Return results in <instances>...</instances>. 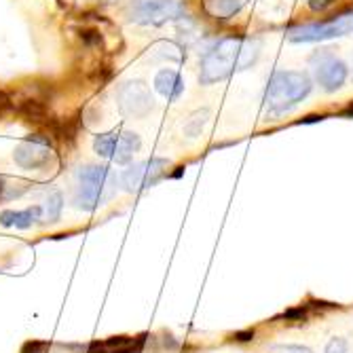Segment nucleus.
Returning a JSON list of instances; mask_svg holds the SVG:
<instances>
[{
  "label": "nucleus",
  "instance_id": "1",
  "mask_svg": "<svg viewBox=\"0 0 353 353\" xmlns=\"http://www.w3.org/2000/svg\"><path fill=\"white\" fill-rule=\"evenodd\" d=\"M261 57V41L252 37H224L212 41L199 59V83L216 85L235 72L250 70Z\"/></svg>",
  "mask_w": 353,
  "mask_h": 353
},
{
  "label": "nucleus",
  "instance_id": "2",
  "mask_svg": "<svg viewBox=\"0 0 353 353\" xmlns=\"http://www.w3.org/2000/svg\"><path fill=\"white\" fill-rule=\"evenodd\" d=\"M313 89V79L303 70H275L263 95V108L267 121H277L294 106L305 102Z\"/></svg>",
  "mask_w": 353,
  "mask_h": 353
},
{
  "label": "nucleus",
  "instance_id": "3",
  "mask_svg": "<svg viewBox=\"0 0 353 353\" xmlns=\"http://www.w3.org/2000/svg\"><path fill=\"white\" fill-rule=\"evenodd\" d=\"M121 186V176H117L108 165H83L77 172V208L93 212L108 203Z\"/></svg>",
  "mask_w": 353,
  "mask_h": 353
},
{
  "label": "nucleus",
  "instance_id": "4",
  "mask_svg": "<svg viewBox=\"0 0 353 353\" xmlns=\"http://www.w3.org/2000/svg\"><path fill=\"white\" fill-rule=\"evenodd\" d=\"M127 19L144 28H161L172 21L186 17L184 0H130L127 3Z\"/></svg>",
  "mask_w": 353,
  "mask_h": 353
},
{
  "label": "nucleus",
  "instance_id": "5",
  "mask_svg": "<svg viewBox=\"0 0 353 353\" xmlns=\"http://www.w3.org/2000/svg\"><path fill=\"white\" fill-rule=\"evenodd\" d=\"M288 41L290 43H322L330 39H343L353 34V9L341 11L324 21H313L305 26L288 28Z\"/></svg>",
  "mask_w": 353,
  "mask_h": 353
},
{
  "label": "nucleus",
  "instance_id": "6",
  "mask_svg": "<svg viewBox=\"0 0 353 353\" xmlns=\"http://www.w3.org/2000/svg\"><path fill=\"white\" fill-rule=\"evenodd\" d=\"M140 148L142 138L136 132L110 130L93 138V152L117 165H130L134 161V154L140 152Z\"/></svg>",
  "mask_w": 353,
  "mask_h": 353
},
{
  "label": "nucleus",
  "instance_id": "7",
  "mask_svg": "<svg viewBox=\"0 0 353 353\" xmlns=\"http://www.w3.org/2000/svg\"><path fill=\"white\" fill-rule=\"evenodd\" d=\"M309 68H311L313 81L322 87L326 93L339 91L349 79V66L328 47L317 49V51L311 53Z\"/></svg>",
  "mask_w": 353,
  "mask_h": 353
},
{
  "label": "nucleus",
  "instance_id": "8",
  "mask_svg": "<svg viewBox=\"0 0 353 353\" xmlns=\"http://www.w3.org/2000/svg\"><path fill=\"white\" fill-rule=\"evenodd\" d=\"M172 168L170 159L163 157H150L138 163H130L127 170L121 174V186L127 192H142L146 188H152L161 182Z\"/></svg>",
  "mask_w": 353,
  "mask_h": 353
},
{
  "label": "nucleus",
  "instance_id": "9",
  "mask_svg": "<svg viewBox=\"0 0 353 353\" xmlns=\"http://www.w3.org/2000/svg\"><path fill=\"white\" fill-rule=\"evenodd\" d=\"M117 108L125 119H146L154 110V93L140 79H130L117 89Z\"/></svg>",
  "mask_w": 353,
  "mask_h": 353
},
{
  "label": "nucleus",
  "instance_id": "10",
  "mask_svg": "<svg viewBox=\"0 0 353 353\" xmlns=\"http://www.w3.org/2000/svg\"><path fill=\"white\" fill-rule=\"evenodd\" d=\"M53 157H55V152H53L51 140L41 134L23 138L13 150L15 165L21 170H28V172L47 170L53 163Z\"/></svg>",
  "mask_w": 353,
  "mask_h": 353
},
{
  "label": "nucleus",
  "instance_id": "11",
  "mask_svg": "<svg viewBox=\"0 0 353 353\" xmlns=\"http://www.w3.org/2000/svg\"><path fill=\"white\" fill-rule=\"evenodd\" d=\"M152 87L168 102H178L182 95H184V89H186L184 79H182V74L176 68H161V70H157V74L152 79Z\"/></svg>",
  "mask_w": 353,
  "mask_h": 353
},
{
  "label": "nucleus",
  "instance_id": "12",
  "mask_svg": "<svg viewBox=\"0 0 353 353\" xmlns=\"http://www.w3.org/2000/svg\"><path fill=\"white\" fill-rule=\"evenodd\" d=\"M144 336H110L89 345L87 353H140Z\"/></svg>",
  "mask_w": 353,
  "mask_h": 353
},
{
  "label": "nucleus",
  "instance_id": "13",
  "mask_svg": "<svg viewBox=\"0 0 353 353\" xmlns=\"http://www.w3.org/2000/svg\"><path fill=\"white\" fill-rule=\"evenodd\" d=\"M41 220H43V205L0 212V227H5V229H30Z\"/></svg>",
  "mask_w": 353,
  "mask_h": 353
},
{
  "label": "nucleus",
  "instance_id": "14",
  "mask_svg": "<svg viewBox=\"0 0 353 353\" xmlns=\"http://www.w3.org/2000/svg\"><path fill=\"white\" fill-rule=\"evenodd\" d=\"M243 7V0H205V11L216 19H231Z\"/></svg>",
  "mask_w": 353,
  "mask_h": 353
},
{
  "label": "nucleus",
  "instance_id": "15",
  "mask_svg": "<svg viewBox=\"0 0 353 353\" xmlns=\"http://www.w3.org/2000/svg\"><path fill=\"white\" fill-rule=\"evenodd\" d=\"M184 45H178L174 41H159L154 47H152V57L154 59H161V61H174V63H180L186 59V53H184Z\"/></svg>",
  "mask_w": 353,
  "mask_h": 353
},
{
  "label": "nucleus",
  "instance_id": "16",
  "mask_svg": "<svg viewBox=\"0 0 353 353\" xmlns=\"http://www.w3.org/2000/svg\"><path fill=\"white\" fill-rule=\"evenodd\" d=\"M63 212V195L61 190H51L43 201V220L57 222Z\"/></svg>",
  "mask_w": 353,
  "mask_h": 353
},
{
  "label": "nucleus",
  "instance_id": "17",
  "mask_svg": "<svg viewBox=\"0 0 353 353\" xmlns=\"http://www.w3.org/2000/svg\"><path fill=\"white\" fill-rule=\"evenodd\" d=\"M208 119H210V110H208V108H203V110H197V112H192V114L186 119L184 127H182L184 136H186V138H197V136L201 134V130L205 127Z\"/></svg>",
  "mask_w": 353,
  "mask_h": 353
},
{
  "label": "nucleus",
  "instance_id": "18",
  "mask_svg": "<svg viewBox=\"0 0 353 353\" xmlns=\"http://www.w3.org/2000/svg\"><path fill=\"white\" fill-rule=\"evenodd\" d=\"M324 353H349V345H347V341H345V339L334 336V339H330V341H328V345H326Z\"/></svg>",
  "mask_w": 353,
  "mask_h": 353
},
{
  "label": "nucleus",
  "instance_id": "19",
  "mask_svg": "<svg viewBox=\"0 0 353 353\" xmlns=\"http://www.w3.org/2000/svg\"><path fill=\"white\" fill-rule=\"evenodd\" d=\"M336 0H307V5L313 13H326L330 7H334Z\"/></svg>",
  "mask_w": 353,
  "mask_h": 353
},
{
  "label": "nucleus",
  "instance_id": "20",
  "mask_svg": "<svg viewBox=\"0 0 353 353\" xmlns=\"http://www.w3.org/2000/svg\"><path fill=\"white\" fill-rule=\"evenodd\" d=\"M51 345L49 343H39V341H30L23 345L21 353H49Z\"/></svg>",
  "mask_w": 353,
  "mask_h": 353
},
{
  "label": "nucleus",
  "instance_id": "21",
  "mask_svg": "<svg viewBox=\"0 0 353 353\" xmlns=\"http://www.w3.org/2000/svg\"><path fill=\"white\" fill-rule=\"evenodd\" d=\"M281 353H313L309 347H303V345H285V347H279Z\"/></svg>",
  "mask_w": 353,
  "mask_h": 353
},
{
  "label": "nucleus",
  "instance_id": "22",
  "mask_svg": "<svg viewBox=\"0 0 353 353\" xmlns=\"http://www.w3.org/2000/svg\"><path fill=\"white\" fill-rule=\"evenodd\" d=\"M81 5H114L117 0H79Z\"/></svg>",
  "mask_w": 353,
  "mask_h": 353
},
{
  "label": "nucleus",
  "instance_id": "23",
  "mask_svg": "<svg viewBox=\"0 0 353 353\" xmlns=\"http://www.w3.org/2000/svg\"><path fill=\"white\" fill-rule=\"evenodd\" d=\"M9 190V186H7V180L5 178H0V199H5V192Z\"/></svg>",
  "mask_w": 353,
  "mask_h": 353
},
{
  "label": "nucleus",
  "instance_id": "24",
  "mask_svg": "<svg viewBox=\"0 0 353 353\" xmlns=\"http://www.w3.org/2000/svg\"><path fill=\"white\" fill-rule=\"evenodd\" d=\"M345 112H347V114H353V104H351V106H349V108H347Z\"/></svg>",
  "mask_w": 353,
  "mask_h": 353
}]
</instances>
